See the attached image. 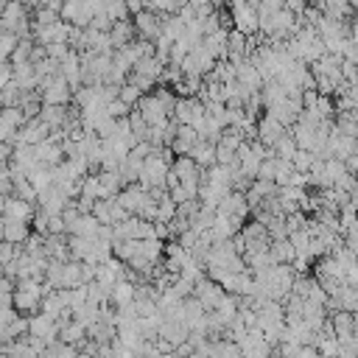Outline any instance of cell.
<instances>
[{"label":"cell","instance_id":"1","mask_svg":"<svg viewBox=\"0 0 358 358\" xmlns=\"http://www.w3.org/2000/svg\"><path fill=\"white\" fill-rule=\"evenodd\" d=\"M173 103H176L173 90H168V87H157V92H145V95L137 101L134 109L143 115V120H145L148 126L162 129V126H168L171 117H173Z\"/></svg>","mask_w":358,"mask_h":358},{"label":"cell","instance_id":"2","mask_svg":"<svg viewBox=\"0 0 358 358\" xmlns=\"http://www.w3.org/2000/svg\"><path fill=\"white\" fill-rule=\"evenodd\" d=\"M168 173H171V159H168V148H154L143 165H140V176H137V185H143L145 190H157V187H165L168 182Z\"/></svg>","mask_w":358,"mask_h":358},{"label":"cell","instance_id":"3","mask_svg":"<svg viewBox=\"0 0 358 358\" xmlns=\"http://www.w3.org/2000/svg\"><path fill=\"white\" fill-rule=\"evenodd\" d=\"M45 294H50V288H48L42 280H20V282L14 285V291H11V308H14L20 316H25V313L34 316V313L42 308Z\"/></svg>","mask_w":358,"mask_h":358},{"label":"cell","instance_id":"4","mask_svg":"<svg viewBox=\"0 0 358 358\" xmlns=\"http://www.w3.org/2000/svg\"><path fill=\"white\" fill-rule=\"evenodd\" d=\"M0 31L17 34L20 39H22V36H31L28 6H25L22 0H6V3L0 6Z\"/></svg>","mask_w":358,"mask_h":358},{"label":"cell","instance_id":"5","mask_svg":"<svg viewBox=\"0 0 358 358\" xmlns=\"http://www.w3.org/2000/svg\"><path fill=\"white\" fill-rule=\"evenodd\" d=\"M229 22L235 31H241L243 36H255L260 31V22H257V8L252 0H232L229 3Z\"/></svg>","mask_w":358,"mask_h":358},{"label":"cell","instance_id":"6","mask_svg":"<svg viewBox=\"0 0 358 358\" xmlns=\"http://www.w3.org/2000/svg\"><path fill=\"white\" fill-rule=\"evenodd\" d=\"M36 92H39V101L48 103V106H67V101H73V87L59 73L42 78Z\"/></svg>","mask_w":358,"mask_h":358},{"label":"cell","instance_id":"7","mask_svg":"<svg viewBox=\"0 0 358 358\" xmlns=\"http://www.w3.org/2000/svg\"><path fill=\"white\" fill-rule=\"evenodd\" d=\"M213 64H215V59L204 50V45H196V48L187 50V56L182 59L179 70H182V76H187V78H207L210 70H213Z\"/></svg>","mask_w":358,"mask_h":358},{"label":"cell","instance_id":"8","mask_svg":"<svg viewBox=\"0 0 358 358\" xmlns=\"http://www.w3.org/2000/svg\"><path fill=\"white\" fill-rule=\"evenodd\" d=\"M249 213H252V210H249L246 193H241V190H229V193L224 196V201L215 207V215H218V218H227V221H232V224H238V227H243V221H246Z\"/></svg>","mask_w":358,"mask_h":358},{"label":"cell","instance_id":"9","mask_svg":"<svg viewBox=\"0 0 358 358\" xmlns=\"http://www.w3.org/2000/svg\"><path fill=\"white\" fill-rule=\"evenodd\" d=\"M204 103L199 101V98H176V103H173V120L179 123V126H193V129H199L201 126V120H204Z\"/></svg>","mask_w":358,"mask_h":358},{"label":"cell","instance_id":"10","mask_svg":"<svg viewBox=\"0 0 358 358\" xmlns=\"http://www.w3.org/2000/svg\"><path fill=\"white\" fill-rule=\"evenodd\" d=\"M28 336L39 338L42 344H56L59 341V322L42 310H36L34 316H28Z\"/></svg>","mask_w":358,"mask_h":358},{"label":"cell","instance_id":"11","mask_svg":"<svg viewBox=\"0 0 358 358\" xmlns=\"http://www.w3.org/2000/svg\"><path fill=\"white\" fill-rule=\"evenodd\" d=\"M238 347H241V355H243V358H271V355H274V347L268 344V338H266L257 327L246 330V333L241 336Z\"/></svg>","mask_w":358,"mask_h":358},{"label":"cell","instance_id":"12","mask_svg":"<svg viewBox=\"0 0 358 358\" xmlns=\"http://www.w3.org/2000/svg\"><path fill=\"white\" fill-rule=\"evenodd\" d=\"M224 294H227V291H224L215 280H210V277L204 274V277H199V280L193 282V294H190V296H193V299H199V302H201V308L210 313V310L224 299Z\"/></svg>","mask_w":358,"mask_h":358},{"label":"cell","instance_id":"13","mask_svg":"<svg viewBox=\"0 0 358 358\" xmlns=\"http://www.w3.org/2000/svg\"><path fill=\"white\" fill-rule=\"evenodd\" d=\"M131 22H134V31L140 34V39H145V42H157L162 34V14H157L151 8L137 11Z\"/></svg>","mask_w":358,"mask_h":358},{"label":"cell","instance_id":"14","mask_svg":"<svg viewBox=\"0 0 358 358\" xmlns=\"http://www.w3.org/2000/svg\"><path fill=\"white\" fill-rule=\"evenodd\" d=\"M285 131H288V129H285L280 120H274L268 112H263V115L257 117V123H255V140L263 143L268 151H271V145H274Z\"/></svg>","mask_w":358,"mask_h":358},{"label":"cell","instance_id":"15","mask_svg":"<svg viewBox=\"0 0 358 358\" xmlns=\"http://www.w3.org/2000/svg\"><path fill=\"white\" fill-rule=\"evenodd\" d=\"M36 210H42V213H48V215H62L70 204H73V199L64 193V190H59L56 185H50L48 190H42L39 196H36Z\"/></svg>","mask_w":358,"mask_h":358},{"label":"cell","instance_id":"16","mask_svg":"<svg viewBox=\"0 0 358 358\" xmlns=\"http://www.w3.org/2000/svg\"><path fill=\"white\" fill-rule=\"evenodd\" d=\"M92 215H95L98 224H103V227H115V224H120V221L129 218V213H126L115 199H98V201L92 204Z\"/></svg>","mask_w":358,"mask_h":358},{"label":"cell","instance_id":"17","mask_svg":"<svg viewBox=\"0 0 358 358\" xmlns=\"http://www.w3.org/2000/svg\"><path fill=\"white\" fill-rule=\"evenodd\" d=\"M48 137H50V129H48L39 117H31V120L22 123V129L17 131V137H14L11 145H39V143L48 140Z\"/></svg>","mask_w":358,"mask_h":358},{"label":"cell","instance_id":"18","mask_svg":"<svg viewBox=\"0 0 358 358\" xmlns=\"http://www.w3.org/2000/svg\"><path fill=\"white\" fill-rule=\"evenodd\" d=\"M22 123H25V115H22L20 106H6V109H0V140H3V143H14V137H17V131L22 129Z\"/></svg>","mask_w":358,"mask_h":358},{"label":"cell","instance_id":"19","mask_svg":"<svg viewBox=\"0 0 358 358\" xmlns=\"http://www.w3.org/2000/svg\"><path fill=\"white\" fill-rule=\"evenodd\" d=\"M34 154H36V162H39L42 168H56V165L64 162V148H62V143L53 140V137H48V140H42L39 145H34Z\"/></svg>","mask_w":358,"mask_h":358},{"label":"cell","instance_id":"20","mask_svg":"<svg viewBox=\"0 0 358 358\" xmlns=\"http://www.w3.org/2000/svg\"><path fill=\"white\" fill-rule=\"evenodd\" d=\"M34 213H36L34 201H25V199H17V196H8V199H6V207H3V218H8V221H25V224H31Z\"/></svg>","mask_w":358,"mask_h":358},{"label":"cell","instance_id":"21","mask_svg":"<svg viewBox=\"0 0 358 358\" xmlns=\"http://www.w3.org/2000/svg\"><path fill=\"white\" fill-rule=\"evenodd\" d=\"M252 53V39L243 36L241 31H227V59L229 62H241V59H249Z\"/></svg>","mask_w":358,"mask_h":358},{"label":"cell","instance_id":"22","mask_svg":"<svg viewBox=\"0 0 358 358\" xmlns=\"http://www.w3.org/2000/svg\"><path fill=\"white\" fill-rule=\"evenodd\" d=\"M59 76H62L73 90L81 87V59H78V50H70V53L59 62Z\"/></svg>","mask_w":358,"mask_h":358},{"label":"cell","instance_id":"23","mask_svg":"<svg viewBox=\"0 0 358 358\" xmlns=\"http://www.w3.org/2000/svg\"><path fill=\"white\" fill-rule=\"evenodd\" d=\"M134 22L126 17V20H117V22H112V28H109V42H112V50H117V48H126V45H131L134 42Z\"/></svg>","mask_w":358,"mask_h":358},{"label":"cell","instance_id":"24","mask_svg":"<svg viewBox=\"0 0 358 358\" xmlns=\"http://www.w3.org/2000/svg\"><path fill=\"white\" fill-rule=\"evenodd\" d=\"M204 355L207 358H241V347L232 338H207Z\"/></svg>","mask_w":358,"mask_h":358},{"label":"cell","instance_id":"25","mask_svg":"<svg viewBox=\"0 0 358 358\" xmlns=\"http://www.w3.org/2000/svg\"><path fill=\"white\" fill-rule=\"evenodd\" d=\"M36 117H39L50 131H62L64 123H67V117H70V112H67V106H48V103H42V109H39Z\"/></svg>","mask_w":358,"mask_h":358},{"label":"cell","instance_id":"26","mask_svg":"<svg viewBox=\"0 0 358 358\" xmlns=\"http://www.w3.org/2000/svg\"><path fill=\"white\" fill-rule=\"evenodd\" d=\"M134 296H137V285H134L129 277L120 280V282H115L112 291H109V302H112L115 308H126V305H131Z\"/></svg>","mask_w":358,"mask_h":358},{"label":"cell","instance_id":"27","mask_svg":"<svg viewBox=\"0 0 358 358\" xmlns=\"http://www.w3.org/2000/svg\"><path fill=\"white\" fill-rule=\"evenodd\" d=\"M187 157H190L199 168H204V171H207V168H213V165H215V143H210V140H201V137H199V143L190 148V154H187Z\"/></svg>","mask_w":358,"mask_h":358},{"label":"cell","instance_id":"28","mask_svg":"<svg viewBox=\"0 0 358 358\" xmlns=\"http://www.w3.org/2000/svg\"><path fill=\"white\" fill-rule=\"evenodd\" d=\"M28 235H31V227L25 221H8V218H3V238L0 241L14 243V246H22L28 241Z\"/></svg>","mask_w":358,"mask_h":358},{"label":"cell","instance_id":"29","mask_svg":"<svg viewBox=\"0 0 358 358\" xmlns=\"http://www.w3.org/2000/svg\"><path fill=\"white\" fill-rule=\"evenodd\" d=\"M201 45H204V50L218 62V59H227V28H221V31H215V34H207L204 39H201Z\"/></svg>","mask_w":358,"mask_h":358},{"label":"cell","instance_id":"30","mask_svg":"<svg viewBox=\"0 0 358 358\" xmlns=\"http://www.w3.org/2000/svg\"><path fill=\"white\" fill-rule=\"evenodd\" d=\"M268 252H271V257L277 260V263H294V246H291V241L288 238H280V241H271V246H268Z\"/></svg>","mask_w":358,"mask_h":358},{"label":"cell","instance_id":"31","mask_svg":"<svg viewBox=\"0 0 358 358\" xmlns=\"http://www.w3.org/2000/svg\"><path fill=\"white\" fill-rule=\"evenodd\" d=\"M22 103V90L17 87V81H6L0 87V109L6 106H20Z\"/></svg>","mask_w":358,"mask_h":358},{"label":"cell","instance_id":"32","mask_svg":"<svg viewBox=\"0 0 358 358\" xmlns=\"http://www.w3.org/2000/svg\"><path fill=\"white\" fill-rule=\"evenodd\" d=\"M319 6H322L324 14H330V17H336V20H344V17L352 11L350 0H319Z\"/></svg>","mask_w":358,"mask_h":358},{"label":"cell","instance_id":"33","mask_svg":"<svg viewBox=\"0 0 358 358\" xmlns=\"http://www.w3.org/2000/svg\"><path fill=\"white\" fill-rule=\"evenodd\" d=\"M34 39L31 36H22L20 42H17V48H14V53H11V59H8V64H22V62H31V50H34Z\"/></svg>","mask_w":358,"mask_h":358},{"label":"cell","instance_id":"34","mask_svg":"<svg viewBox=\"0 0 358 358\" xmlns=\"http://www.w3.org/2000/svg\"><path fill=\"white\" fill-rule=\"evenodd\" d=\"M117 98H120L126 106H131V109H134V106H137V101L143 98V92H140L134 84H129V81H126V84H120V87H117Z\"/></svg>","mask_w":358,"mask_h":358},{"label":"cell","instance_id":"35","mask_svg":"<svg viewBox=\"0 0 358 358\" xmlns=\"http://www.w3.org/2000/svg\"><path fill=\"white\" fill-rule=\"evenodd\" d=\"M17 42H20V36H17V34L0 31V62H8V59H11V53H14Z\"/></svg>","mask_w":358,"mask_h":358},{"label":"cell","instance_id":"36","mask_svg":"<svg viewBox=\"0 0 358 358\" xmlns=\"http://www.w3.org/2000/svg\"><path fill=\"white\" fill-rule=\"evenodd\" d=\"M17 252H20V249H17L14 243H6V241H0V268H3V266H8V263L17 257Z\"/></svg>","mask_w":358,"mask_h":358},{"label":"cell","instance_id":"37","mask_svg":"<svg viewBox=\"0 0 358 358\" xmlns=\"http://www.w3.org/2000/svg\"><path fill=\"white\" fill-rule=\"evenodd\" d=\"M11 151H14V145L0 140V168H3V165H8V159H11Z\"/></svg>","mask_w":358,"mask_h":358},{"label":"cell","instance_id":"38","mask_svg":"<svg viewBox=\"0 0 358 358\" xmlns=\"http://www.w3.org/2000/svg\"><path fill=\"white\" fill-rule=\"evenodd\" d=\"M42 6H45V8H50V11H56V14H62L64 0H42Z\"/></svg>","mask_w":358,"mask_h":358},{"label":"cell","instance_id":"39","mask_svg":"<svg viewBox=\"0 0 358 358\" xmlns=\"http://www.w3.org/2000/svg\"><path fill=\"white\" fill-rule=\"evenodd\" d=\"M162 358H185V355H179V352H176V350H171V352H165V355H162Z\"/></svg>","mask_w":358,"mask_h":358},{"label":"cell","instance_id":"40","mask_svg":"<svg viewBox=\"0 0 358 358\" xmlns=\"http://www.w3.org/2000/svg\"><path fill=\"white\" fill-rule=\"evenodd\" d=\"M0 358H8V355H6V350H0Z\"/></svg>","mask_w":358,"mask_h":358},{"label":"cell","instance_id":"41","mask_svg":"<svg viewBox=\"0 0 358 358\" xmlns=\"http://www.w3.org/2000/svg\"><path fill=\"white\" fill-rule=\"evenodd\" d=\"M241 358H243V355H241Z\"/></svg>","mask_w":358,"mask_h":358}]
</instances>
